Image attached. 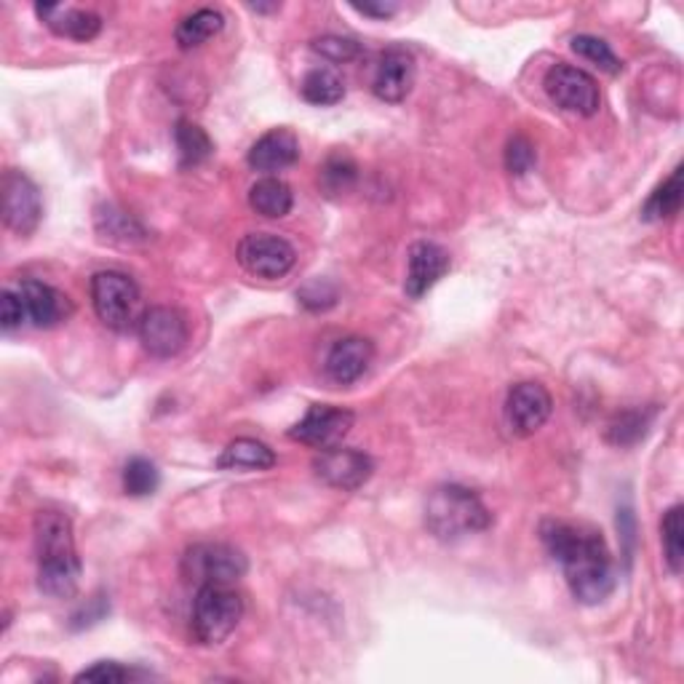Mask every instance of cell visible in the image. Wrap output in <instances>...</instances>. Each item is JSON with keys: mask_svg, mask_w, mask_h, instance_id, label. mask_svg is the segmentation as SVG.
Wrapping results in <instances>:
<instances>
[{"mask_svg": "<svg viewBox=\"0 0 684 684\" xmlns=\"http://www.w3.org/2000/svg\"><path fill=\"white\" fill-rule=\"evenodd\" d=\"M222 28H225V17L219 14L217 9H198L177 24L175 32L177 46L182 51H192L198 49V46H204L206 41H211L215 36H219Z\"/></svg>", "mask_w": 684, "mask_h": 684, "instance_id": "22", "label": "cell"}, {"mask_svg": "<svg viewBox=\"0 0 684 684\" xmlns=\"http://www.w3.org/2000/svg\"><path fill=\"white\" fill-rule=\"evenodd\" d=\"M303 99L305 102L316 105V108H329V105L343 102L345 97V83L335 70L329 68H316L303 78Z\"/></svg>", "mask_w": 684, "mask_h": 684, "instance_id": "23", "label": "cell"}, {"mask_svg": "<svg viewBox=\"0 0 684 684\" xmlns=\"http://www.w3.org/2000/svg\"><path fill=\"white\" fill-rule=\"evenodd\" d=\"M91 305L95 314L105 327L112 331H131L137 329L139 308H142V295L135 278L118 270H102L91 278Z\"/></svg>", "mask_w": 684, "mask_h": 684, "instance_id": "5", "label": "cell"}, {"mask_svg": "<svg viewBox=\"0 0 684 684\" xmlns=\"http://www.w3.org/2000/svg\"><path fill=\"white\" fill-rule=\"evenodd\" d=\"M493 524V514L482 503V497L460 484H442L430 489L425 500V527L436 541L455 543L470 537Z\"/></svg>", "mask_w": 684, "mask_h": 684, "instance_id": "3", "label": "cell"}, {"mask_svg": "<svg viewBox=\"0 0 684 684\" xmlns=\"http://www.w3.org/2000/svg\"><path fill=\"white\" fill-rule=\"evenodd\" d=\"M682 169H674L666 182L657 185L653 190V196L647 198L642 209V219L647 222H663V219H671L680 215L682 209Z\"/></svg>", "mask_w": 684, "mask_h": 684, "instance_id": "24", "label": "cell"}, {"mask_svg": "<svg viewBox=\"0 0 684 684\" xmlns=\"http://www.w3.org/2000/svg\"><path fill=\"white\" fill-rule=\"evenodd\" d=\"M38 588L51 599H72L81 583V559L68 514L43 508L36 514Z\"/></svg>", "mask_w": 684, "mask_h": 684, "instance_id": "2", "label": "cell"}, {"mask_svg": "<svg viewBox=\"0 0 684 684\" xmlns=\"http://www.w3.org/2000/svg\"><path fill=\"white\" fill-rule=\"evenodd\" d=\"M297 300L308 310H327L337 303V289L327 281H310L297 291Z\"/></svg>", "mask_w": 684, "mask_h": 684, "instance_id": "36", "label": "cell"}, {"mask_svg": "<svg viewBox=\"0 0 684 684\" xmlns=\"http://www.w3.org/2000/svg\"><path fill=\"white\" fill-rule=\"evenodd\" d=\"M28 324V310H24L22 297L17 289H3L0 295V327L3 331H14Z\"/></svg>", "mask_w": 684, "mask_h": 684, "instance_id": "35", "label": "cell"}, {"mask_svg": "<svg viewBox=\"0 0 684 684\" xmlns=\"http://www.w3.org/2000/svg\"><path fill=\"white\" fill-rule=\"evenodd\" d=\"M356 179V163L348 156H331L321 169V188L329 196L348 190Z\"/></svg>", "mask_w": 684, "mask_h": 684, "instance_id": "32", "label": "cell"}, {"mask_svg": "<svg viewBox=\"0 0 684 684\" xmlns=\"http://www.w3.org/2000/svg\"><path fill=\"white\" fill-rule=\"evenodd\" d=\"M247 569L249 559L230 543H196L182 556L185 581L196 586H234Z\"/></svg>", "mask_w": 684, "mask_h": 684, "instance_id": "6", "label": "cell"}, {"mask_svg": "<svg viewBox=\"0 0 684 684\" xmlns=\"http://www.w3.org/2000/svg\"><path fill=\"white\" fill-rule=\"evenodd\" d=\"M663 535V554H666V564L674 575L682 573L684 564V524H682V506H671L661 522Z\"/></svg>", "mask_w": 684, "mask_h": 684, "instance_id": "28", "label": "cell"}, {"mask_svg": "<svg viewBox=\"0 0 684 684\" xmlns=\"http://www.w3.org/2000/svg\"><path fill=\"white\" fill-rule=\"evenodd\" d=\"M17 291L19 297H22L24 310H28V324H32V327L51 329L72 316L70 297L65 295V291L49 287V284L36 281V278H24Z\"/></svg>", "mask_w": 684, "mask_h": 684, "instance_id": "15", "label": "cell"}, {"mask_svg": "<svg viewBox=\"0 0 684 684\" xmlns=\"http://www.w3.org/2000/svg\"><path fill=\"white\" fill-rule=\"evenodd\" d=\"M551 412H554V398L546 390V385L524 380L516 383L514 388L508 390L506 398V425L514 436L527 438L535 436L543 425L548 423Z\"/></svg>", "mask_w": 684, "mask_h": 684, "instance_id": "10", "label": "cell"}, {"mask_svg": "<svg viewBox=\"0 0 684 684\" xmlns=\"http://www.w3.org/2000/svg\"><path fill=\"white\" fill-rule=\"evenodd\" d=\"M0 201H3V222L11 234L32 236L43 219V198L38 185L24 171L9 169L0 185Z\"/></svg>", "mask_w": 684, "mask_h": 684, "instance_id": "8", "label": "cell"}, {"mask_svg": "<svg viewBox=\"0 0 684 684\" xmlns=\"http://www.w3.org/2000/svg\"><path fill=\"white\" fill-rule=\"evenodd\" d=\"M295 247L274 234H249L238 244V262L257 278H284L295 268Z\"/></svg>", "mask_w": 684, "mask_h": 684, "instance_id": "9", "label": "cell"}, {"mask_svg": "<svg viewBox=\"0 0 684 684\" xmlns=\"http://www.w3.org/2000/svg\"><path fill=\"white\" fill-rule=\"evenodd\" d=\"M371 356H375V345L367 337H343L331 345L324 369L331 383L350 385L369 369Z\"/></svg>", "mask_w": 684, "mask_h": 684, "instance_id": "19", "label": "cell"}, {"mask_svg": "<svg viewBox=\"0 0 684 684\" xmlns=\"http://www.w3.org/2000/svg\"><path fill=\"white\" fill-rule=\"evenodd\" d=\"M412 86H415V57L402 46L383 51L375 70V81H371L375 97L383 99V102L398 105L407 99Z\"/></svg>", "mask_w": 684, "mask_h": 684, "instance_id": "16", "label": "cell"}, {"mask_svg": "<svg viewBox=\"0 0 684 684\" xmlns=\"http://www.w3.org/2000/svg\"><path fill=\"white\" fill-rule=\"evenodd\" d=\"M142 671L126 668L118 661H97L95 666L83 668L81 674H76V682H97V684H118V682H131L142 680Z\"/></svg>", "mask_w": 684, "mask_h": 684, "instance_id": "31", "label": "cell"}, {"mask_svg": "<svg viewBox=\"0 0 684 684\" xmlns=\"http://www.w3.org/2000/svg\"><path fill=\"white\" fill-rule=\"evenodd\" d=\"M36 14L41 22L59 38H70V41L86 43L95 41L102 30V17L95 11L76 9V6L62 3H38Z\"/></svg>", "mask_w": 684, "mask_h": 684, "instance_id": "17", "label": "cell"}, {"mask_svg": "<svg viewBox=\"0 0 684 684\" xmlns=\"http://www.w3.org/2000/svg\"><path fill=\"white\" fill-rule=\"evenodd\" d=\"M297 158H300V139L295 137V131L274 129L251 145L247 161L255 171L276 175V171L295 166Z\"/></svg>", "mask_w": 684, "mask_h": 684, "instance_id": "18", "label": "cell"}, {"mask_svg": "<svg viewBox=\"0 0 684 684\" xmlns=\"http://www.w3.org/2000/svg\"><path fill=\"white\" fill-rule=\"evenodd\" d=\"M97 230L108 238V241L116 244H131V241H142L145 238V230L139 228L137 219L129 217L121 209H116V206H102V209H97Z\"/></svg>", "mask_w": 684, "mask_h": 684, "instance_id": "27", "label": "cell"}, {"mask_svg": "<svg viewBox=\"0 0 684 684\" xmlns=\"http://www.w3.org/2000/svg\"><path fill=\"white\" fill-rule=\"evenodd\" d=\"M543 546L562 567L569 594L581 604H602L615 588V564L607 541L588 524L548 519L541 527Z\"/></svg>", "mask_w": 684, "mask_h": 684, "instance_id": "1", "label": "cell"}, {"mask_svg": "<svg viewBox=\"0 0 684 684\" xmlns=\"http://www.w3.org/2000/svg\"><path fill=\"white\" fill-rule=\"evenodd\" d=\"M249 206L257 211V215L268 219H281L287 217L291 206H295V196H291V188L284 182V179L262 177L251 185Z\"/></svg>", "mask_w": 684, "mask_h": 684, "instance_id": "21", "label": "cell"}, {"mask_svg": "<svg viewBox=\"0 0 684 684\" xmlns=\"http://www.w3.org/2000/svg\"><path fill=\"white\" fill-rule=\"evenodd\" d=\"M314 470L318 479L329 484V487L343 489V493H356V489H361L364 484L371 479L375 463H371V457L364 455V452L337 444V447L318 452Z\"/></svg>", "mask_w": 684, "mask_h": 684, "instance_id": "12", "label": "cell"}, {"mask_svg": "<svg viewBox=\"0 0 684 684\" xmlns=\"http://www.w3.org/2000/svg\"><path fill=\"white\" fill-rule=\"evenodd\" d=\"M655 409H626L615 415L607 425V442L615 447H631L647 436V428L653 425Z\"/></svg>", "mask_w": 684, "mask_h": 684, "instance_id": "26", "label": "cell"}, {"mask_svg": "<svg viewBox=\"0 0 684 684\" xmlns=\"http://www.w3.org/2000/svg\"><path fill=\"white\" fill-rule=\"evenodd\" d=\"M535 161H537L535 145L529 142L527 137L516 135V137L508 139V145H506V169L510 171V175H516V177L527 175V171L535 166Z\"/></svg>", "mask_w": 684, "mask_h": 684, "instance_id": "33", "label": "cell"}, {"mask_svg": "<svg viewBox=\"0 0 684 684\" xmlns=\"http://www.w3.org/2000/svg\"><path fill=\"white\" fill-rule=\"evenodd\" d=\"M354 9L364 17H375V19H388L398 11L396 3H354Z\"/></svg>", "mask_w": 684, "mask_h": 684, "instance_id": "38", "label": "cell"}, {"mask_svg": "<svg viewBox=\"0 0 684 684\" xmlns=\"http://www.w3.org/2000/svg\"><path fill=\"white\" fill-rule=\"evenodd\" d=\"M108 613H110L108 599H105L102 594L91 596V599L86 602L83 607L78 609V613H72V617H70V628H72V631H81V628L95 626V623L105 621V615H108Z\"/></svg>", "mask_w": 684, "mask_h": 684, "instance_id": "37", "label": "cell"}, {"mask_svg": "<svg viewBox=\"0 0 684 684\" xmlns=\"http://www.w3.org/2000/svg\"><path fill=\"white\" fill-rule=\"evenodd\" d=\"M452 260L449 251L438 247L434 241H415L409 247V265H407V281L404 291L412 300H420L430 289L449 274Z\"/></svg>", "mask_w": 684, "mask_h": 684, "instance_id": "14", "label": "cell"}, {"mask_svg": "<svg viewBox=\"0 0 684 684\" xmlns=\"http://www.w3.org/2000/svg\"><path fill=\"white\" fill-rule=\"evenodd\" d=\"M546 95L554 99L556 108L575 112V116L591 118L602 108V91L594 76L586 70L575 68V65L556 62L554 68L546 72Z\"/></svg>", "mask_w": 684, "mask_h": 684, "instance_id": "7", "label": "cell"}, {"mask_svg": "<svg viewBox=\"0 0 684 684\" xmlns=\"http://www.w3.org/2000/svg\"><path fill=\"white\" fill-rule=\"evenodd\" d=\"M137 335L142 348L156 358H171L188 345V321L175 308H158L145 310L137 324Z\"/></svg>", "mask_w": 684, "mask_h": 684, "instance_id": "13", "label": "cell"}, {"mask_svg": "<svg viewBox=\"0 0 684 684\" xmlns=\"http://www.w3.org/2000/svg\"><path fill=\"white\" fill-rule=\"evenodd\" d=\"M356 415L350 409L331 407V404H314L297 425L289 428L291 442H300L305 447L329 449L337 447L348 430L354 428Z\"/></svg>", "mask_w": 684, "mask_h": 684, "instance_id": "11", "label": "cell"}, {"mask_svg": "<svg viewBox=\"0 0 684 684\" xmlns=\"http://www.w3.org/2000/svg\"><path fill=\"white\" fill-rule=\"evenodd\" d=\"M573 51L583 59H588V62H594L599 70L609 72V76H617V72L623 70V62L615 57V51L609 49V43H604L602 38L577 36L573 38Z\"/></svg>", "mask_w": 684, "mask_h": 684, "instance_id": "30", "label": "cell"}, {"mask_svg": "<svg viewBox=\"0 0 684 684\" xmlns=\"http://www.w3.org/2000/svg\"><path fill=\"white\" fill-rule=\"evenodd\" d=\"M249 9L251 11H262V14H265V11H276L278 6H249Z\"/></svg>", "mask_w": 684, "mask_h": 684, "instance_id": "39", "label": "cell"}, {"mask_svg": "<svg viewBox=\"0 0 684 684\" xmlns=\"http://www.w3.org/2000/svg\"><path fill=\"white\" fill-rule=\"evenodd\" d=\"M276 452L257 438H236L217 457L219 470H268L276 466Z\"/></svg>", "mask_w": 684, "mask_h": 684, "instance_id": "20", "label": "cell"}, {"mask_svg": "<svg viewBox=\"0 0 684 684\" xmlns=\"http://www.w3.org/2000/svg\"><path fill=\"white\" fill-rule=\"evenodd\" d=\"M175 142L179 150V166L182 169H190V166L204 163L206 158L211 156V150H215V145H211V139L198 123L188 121V118H182V121L177 123L175 129Z\"/></svg>", "mask_w": 684, "mask_h": 684, "instance_id": "25", "label": "cell"}, {"mask_svg": "<svg viewBox=\"0 0 684 684\" xmlns=\"http://www.w3.org/2000/svg\"><path fill=\"white\" fill-rule=\"evenodd\" d=\"M314 51H318L321 57H327L329 62H350L361 54V46H358L354 38H343V36H324L314 41Z\"/></svg>", "mask_w": 684, "mask_h": 684, "instance_id": "34", "label": "cell"}, {"mask_svg": "<svg viewBox=\"0 0 684 684\" xmlns=\"http://www.w3.org/2000/svg\"><path fill=\"white\" fill-rule=\"evenodd\" d=\"M244 617V599L230 586H198L192 599L190 628L198 644L215 647L238 628Z\"/></svg>", "mask_w": 684, "mask_h": 684, "instance_id": "4", "label": "cell"}, {"mask_svg": "<svg viewBox=\"0 0 684 684\" xmlns=\"http://www.w3.org/2000/svg\"><path fill=\"white\" fill-rule=\"evenodd\" d=\"M161 484V474L145 457H131L123 468V493L129 497H148Z\"/></svg>", "mask_w": 684, "mask_h": 684, "instance_id": "29", "label": "cell"}]
</instances>
